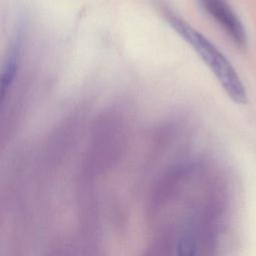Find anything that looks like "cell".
Here are the masks:
<instances>
[{
    "mask_svg": "<svg viewBox=\"0 0 256 256\" xmlns=\"http://www.w3.org/2000/svg\"><path fill=\"white\" fill-rule=\"evenodd\" d=\"M26 32L24 26H20L16 29L14 36L9 43L8 50L6 52L5 59L2 65L0 80L1 104H3L12 93L14 83L21 67Z\"/></svg>",
    "mask_w": 256,
    "mask_h": 256,
    "instance_id": "cell-4",
    "label": "cell"
},
{
    "mask_svg": "<svg viewBox=\"0 0 256 256\" xmlns=\"http://www.w3.org/2000/svg\"><path fill=\"white\" fill-rule=\"evenodd\" d=\"M164 15L172 30L202 59L226 94L235 103L245 104L247 102L245 87L232 64L217 46L173 11L166 9L164 10Z\"/></svg>",
    "mask_w": 256,
    "mask_h": 256,
    "instance_id": "cell-2",
    "label": "cell"
},
{
    "mask_svg": "<svg viewBox=\"0 0 256 256\" xmlns=\"http://www.w3.org/2000/svg\"><path fill=\"white\" fill-rule=\"evenodd\" d=\"M195 181L176 178L158 186L151 214V239L144 256H201L204 211Z\"/></svg>",
    "mask_w": 256,
    "mask_h": 256,
    "instance_id": "cell-1",
    "label": "cell"
},
{
    "mask_svg": "<svg viewBox=\"0 0 256 256\" xmlns=\"http://www.w3.org/2000/svg\"><path fill=\"white\" fill-rule=\"evenodd\" d=\"M197 1L203 11L219 25L235 44L240 47H244L247 44V35L244 26L227 0Z\"/></svg>",
    "mask_w": 256,
    "mask_h": 256,
    "instance_id": "cell-3",
    "label": "cell"
}]
</instances>
